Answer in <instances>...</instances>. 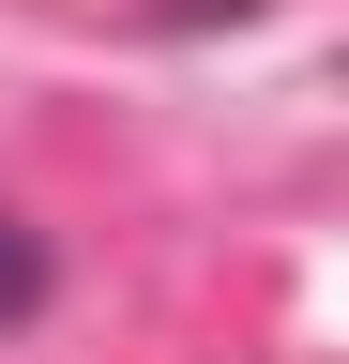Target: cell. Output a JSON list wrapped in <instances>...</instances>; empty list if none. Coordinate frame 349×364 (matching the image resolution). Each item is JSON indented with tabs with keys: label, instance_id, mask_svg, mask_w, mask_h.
<instances>
[{
	"label": "cell",
	"instance_id": "obj_1",
	"mask_svg": "<svg viewBox=\"0 0 349 364\" xmlns=\"http://www.w3.org/2000/svg\"><path fill=\"white\" fill-rule=\"evenodd\" d=\"M16 318H46V228L0 213V334H16Z\"/></svg>",
	"mask_w": 349,
	"mask_h": 364
},
{
	"label": "cell",
	"instance_id": "obj_2",
	"mask_svg": "<svg viewBox=\"0 0 349 364\" xmlns=\"http://www.w3.org/2000/svg\"><path fill=\"white\" fill-rule=\"evenodd\" d=\"M167 16H183V31H213V16H258V0H167Z\"/></svg>",
	"mask_w": 349,
	"mask_h": 364
}]
</instances>
